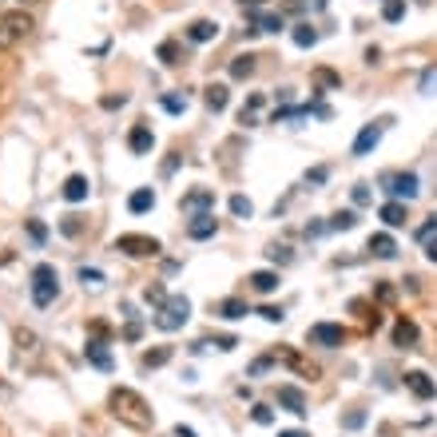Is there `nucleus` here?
<instances>
[{"label":"nucleus","mask_w":437,"mask_h":437,"mask_svg":"<svg viewBox=\"0 0 437 437\" xmlns=\"http://www.w3.org/2000/svg\"><path fill=\"white\" fill-rule=\"evenodd\" d=\"M163 108H167L171 115H179L187 108V100H179V96H163Z\"/></svg>","instance_id":"obj_38"},{"label":"nucleus","mask_w":437,"mask_h":437,"mask_svg":"<svg viewBox=\"0 0 437 437\" xmlns=\"http://www.w3.org/2000/svg\"><path fill=\"white\" fill-rule=\"evenodd\" d=\"M426 259H429V263H437V239H426Z\"/></svg>","instance_id":"obj_49"},{"label":"nucleus","mask_w":437,"mask_h":437,"mask_svg":"<svg viewBox=\"0 0 437 437\" xmlns=\"http://www.w3.org/2000/svg\"><path fill=\"white\" fill-rule=\"evenodd\" d=\"M28 234H32V243H44V239H48V227H44L40 219H28Z\"/></svg>","instance_id":"obj_35"},{"label":"nucleus","mask_w":437,"mask_h":437,"mask_svg":"<svg viewBox=\"0 0 437 437\" xmlns=\"http://www.w3.org/2000/svg\"><path fill=\"white\" fill-rule=\"evenodd\" d=\"M310 80L318 84V88H342V76L338 72H330V68H314V76Z\"/></svg>","instance_id":"obj_30"},{"label":"nucleus","mask_w":437,"mask_h":437,"mask_svg":"<svg viewBox=\"0 0 437 437\" xmlns=\"http://www.w3.org/2000/svg\"><path fill=\"white\" fill-rule=\"evenodd\" d=\"M155 207V191L152 187H135L132 195H127V211L132 215H143V211H152Z\"/></svg>","instance_id":"obj_20"},{"label":"nucleus","mask_w":437,"mask_h":437,"mask_svg":"<svg viewBox=\"0 0 437 437\" xmlns=\"http://www.w3.org/2000/svg\"><path fill=\"white\" fill-rule=\"evenodd\" d=\"M127 147H132L135 155H147L155 147V135H152V127L147 123H135L132 132H127Z\"/></svg>","instance_id":"obj_12"},{"label":"nucleus","mask_w":437,"mask_h":437,"mask_svg":"<svg viewBox=\"0 0 437 437\" xmlns=\"http://www.w3.org/2000/svg\"><path fill=\"white\" fill-rule=\"evenodd\" d=\"M433 231H437V215H433V219H429L426 227H421V231H417V239H429V234H433Z\"/></svg>","instance_id":"obj_48"},{"label":"nucleus","mask_w":437,"mask_h":437,"mask_svg":"<svg viewBox=\"0 0 437 437\" xmlns=\"http://www.w3.org/2000/svg\"><path fill=\"white\" fill-rule=\"evenodd\" d=\"M306 338H310L314 346H326V350H334V346L346 342V326H338V322H314L310 330H306Z\"/></svg>","instance_id":"obj_6"},{"label":"nucleus","mask_w":437,"mask_h":437,"mask_svg":"<svg viewBox=\"0 0 437 437\" xmlns=\"http://www.w3.org/2000/svg\"><path fill=\"white\" fill-rule=\"evenodd\" d=\"M187 318H191V302H187L183 295H175V298H167V302L159 306V314H155V326H159V330H179Z\"/></svg>","instance_id":"obj_4"},{"label":"nucleus","mask_w":437,"mask_h":437,"mask_svg":"<svg viewBox=\"0 0 437 437\" xmlns=\"http://www.w3.org/2000/svg\"><path fill=\"white\" fill-rule=\"evenodd\" d=\"M263 108H266V96L254 92L251 100L243 103V112H239V123H243V127H259V115H263Z\"/></svg>","instance_id":"obj_16"},{"label":"nucleus","mask_w":437,"mask_h":437,"mask_svg":"<svg viewBox=\"0 0 437 437\" xmlns=\"http://www.w3.org/2000/svg\"><path fill=\"white\" fill-rule=\"evenodd\" d=\"M179 207L191 211V215H207L215 207V191H211V187H195V191H187L183 199H179Z\"/></svg>","instance_id":"obj_7"},{"label":"nucleus","mask_w":437,"mask_h":437,"mask_svg":"<svg viewBox=\"0 0 437 437\" xmlns=\"http://www.w3.org/2000/svg\"><path fill=\"white\" fill-rule=\"evenodd\" d=\"M115 251H123L127 259H155L163 246L152 234H120V239H115Z\"/></svg>","instance_id":"obj_5"},{"label":"nucleus","mask_w":437,"mask_h":437,"mask_svg":"<svg viewBox=\"0 0 437 437\" xmlns=\"http://www.w3.org/2000/svg\"><path fill=\"white\" fill-rule=\"evenodd\" d=\"M12 4H36V0H12Z\"/></svg>","instance_id":"obj_52"},{"label":"nucleus","mask_w":437,"mask_h":437,"mask_svg":"<svg viewBox=\"0 0 437 437\" xmlns=\"http://www.w3.org/2000/svg\"><path fill=\"white\" fill-rule=\"evenodd\" d=\"M326 167H314V171H306V183H326Z\"/></svg>","instance_id":"obj_45"},{"label":"nucleus","mask_w":437,"mask_h":437,"mask_svg":"<svg viewBox=\"0 0 437 437\" xmlns=\"http://www.w3.org/2000/svg\"><path fill=\"white\" fill-rule=\"evenodd\" d=\"M370 254H374V259H394V254H397L394 234H386V231L370 234Z\"/></svg>","instance_id":"obj_19"},{"label":"nucleus","mask_w":437,"mask_h":437,"mask_svg":"<svg viewBox=\"0 0 437 437\" xmlns=\"http://www.w3.org/2000/svg\"><path fill=\"white\" fill-rule=\"evenodd\" d=\"M278 406H286L290 414L302 417V414H306V397H302V390H298V386H278Z\"/></svg>","instance_id":"obj_14"},{"label":"nucleus","mask_w":437,"mask_h":437,"mask_svg":"<svg viewBox=\"0 0 437 437\" xmlns=\"http://www.w3.org/2000/svg\"><path fill=\"white\" fill-rule=\"evenodd\" d=\"M103 108H108V112H115V108H123V103H127V96H103Z\"/></svg>","instance_id":"obj_43"},{"label":"nucleus","mask_w":437,"mask_h":437,"mask_svg":"<svg viewBox=\"0 0 437 437\" xmlns=\"http://www.w3.org/2000/svg\"><path fill=\"white\" fill-rule=\"evenodd\" d=\"M406 16V0H382V21H402Z\"/></svg>","instance_id":"obj_29"},{"label":"nucleus","mask_w":437,"mask_h":437,"mask_svg":"<svg viewBox=\"0 0 437 437\" xmlns=\"http://www.w3.org/2000/svg\"><path fill=\"white\" fill-rule=\"evenodd\" d=\"M437 88V68H426L421 72V92H433Z\"/></svg>","instance_id":"obj_39"},{"label":"nucleus","mask_w":437,"mask_h":437,"mask_svg":"<svg viewBox=\"0 0 437 437\" xmlns=\"http://www.w3.org/2000/svg\"><path fill=\"white\" fill-rule=\"evenodd\" d=\"M271 259H275V263H290V246H271Z\"/></svg>","instance_id":"obj_42"},{"label":"nucleus","mask_w":437,"mask_h":437,"mask_svg":"<svg viewBox=\"0 0 437 437\" xmlns=\"http://www.w3.org/2000/svg\"><path fill=\"white\" fill-rule=\"evenodd\" d=\"M342 426H346V429H362V426H366V414H362V409H354V414L342 417Z\"/></svg>","instance_id":"obj_36"},{"label":"nucleus","mask_w":437,"mask_h":437,"mask_svg":"<svg viewBox=\"0 0 437 437\" xmlns=\"http://www.w3.org/2000/svg\"><path fill=\"white\" fill-rule=\"evenodd\" d=\"M175 437H195V429H187V426H175Z\"/></svg>","instance_id":"obj_50"},{"label":"nucleus","mask_w":437,"mask_h":437,"mask_svg":"<svg viewBox=\"0 0 437 437\" xmlns=\"http://www.w3.org/2000/svg\"><path fill=\"white\" fill-rule=\"evenodd\" d=\"M358 227V215L354 211H338L330 223H326V231H354Z\"/></svg>","instance_id":"obj_27"},{"label":"nucleus","mask_w":437,"mask_h":437,"mask_svg":"<svg viewBox=\"0 0 437 437\" xmlns=\"http://www.w3.org/2000/svg\"><path fill=\"white\" fill-rule=\"evenodd\" d=\"M374 298L390 306V302H394V286H390V283H378V286H374Z\"/></svg>","instance_id":"obj_37"},{"label":"nucleus","mask_w":437,"mask_h":437,"mask_svg":"<svg viewBox=\"0 0 437 437\" xmlns=\"http://www.w3.org/2000/svg\"><path fill=\"white\" fill-rule=\"evenodd\" d=\"M16 346H21V350H16V358H21V362H24V354H28V362L40 354V342H36V334H32V330H16Z\"/></svg>","instance_id":"obj_25"},{"label":"nucleus","mask_w":437,"mask_h":437,"mask_svg":"<svg viewBox=\"0 0 437 437\" xmlns=\"http://www.w3.org/2000/svg\"><path fill=\"white\" fill-rule=\"evenodd\" d=\"M246 283H251L254 295H275V290H278V271H254Z\"/></svg>","instance_id":"obj_18"},{"label":"nucleus","mask_w":437,"mask_h":437,"mask_svg":"<svg viewBox=\"0 0 437 437\" xmlns=\"http://www.w3.org/2000/svg\"><path fill=\"white\" fill-rule=\"evenodd\" d=\"M406 390L414 397H421V402H429V397H437V386H433V378L421 374V370H414V374H406Z\"/></svg>","instance_id":"obj_11"},{"label":"nucleus","mask_w":437,"mask_h":437,"mask_svg":"<svg viewBox=\"0 0 437 437\" xmlns=\"http://www.w3.org/2000/svg\"><path fill=\"white\" fill-rule=\"evenodd\" d=\"M219 36V24L215 21H195L191 28H187V40L191 44H207V40H215Z\"/></svg>","instance_id":"obj_21"},{"label":"nucleus","mask_w":437,"mask_h":437,"mask_svg":"<svg viewBox=\"0 0 437 437\" xmlns=\"http://www.w3.org/2000/svg\"><path fill=\"white\" fill-rule=\"evenodd\" d=\"M147 302H167V295H163V286H147Z\"/></svg>","instance_id":"obj_46"},{"label":"nucleus","mask_w":437,"mask_h":437,"mask_svg":"<svg viewBox=\"0 0 437 437\" xmlns=\"http://www.w3.org/2000/svg\"><path fill=\"white\" fill-rule=\"evenodd\" d=\"M295 44H298V48H314V44H318V32L310 28V24H295Z\"/></svg>","instance_id":"obj_31"},{"label":"nucleus","mask_w":437,"mask_h":437,"mask_svg":"<svg viewBox=\"0 0 437 437\" xmlns=\"http://www.w3.org/2000/svg\"><path fill=\"white\" fill-rule=\"evenodd\" d=\"M382 132H386V120L382 123H366L362 132H358V140H354V155H370L382 143Z\"/></svg>","instance_id":"obj_8"},{"label":"nucleus","mask_w":437,"mask_h":437,"mask_svg":"<svg viewBox=\"0 0 437 437\" xmlns=\"http://www.w3.org/2000/svg\"><path fill=\"white\" fill-rule=\"evenodd\" d=\"M84 354H88V362H92L96 370H103V374L112 370V354H108V346H103L100 338H92V342L84 346Z\"/></svg>","instance_id":"obj_17"},{"label":"nucleus","mask_w":437,"mask_h":437,"mask_svg":"<svg viewBox=\"0 0 437 437\" xmlns=\"http://www.w3.org/2000/svg\"><path fill=\"white\" fill-rule=\"evenodd\" d=\"M60 231H64V234H80V223H76V215H68V219H64Z\"/></svg>","instance_id":"obj_47"},{"label":"nucleus","mask_w":437,"mask_h":437,"mask_svg":"<svg viewBox=\"0 0 437 437\" xmlns=\"http://www.w3.org/2000/svg\"><path fill=\"white\" fill-rule=\"evenodd\" d=\"M417 338H421V330H417L414 318H397V322H394V346H397V350H414Z\"/></svg>","instance_id":"obj_9"},{"label":"nucleus","mask_w":437,"mask_h":437,"mask_svg":"<svg viewBox=\"0 0 437 437\" xmlns=\"http://www.w3.org/2000/svg\"><path fill=\"white\" fill-rule=\"evenodd\" d=\"M259 314H263L266 322H283V318H286V314H283V306H263Z\"/></svg>","instance_id":"obj_40"},{"label":"nucleus","mask_w":437,"mask_h":437,"mask_svg":"<svg viewBox=\"0 0 437 437\" xmlns=\"http://www.w3.org/2000/svg\"><path fill=\"white\" fill-rule=\"evenodd\" d=\"M386 183H390L386 191H390V195H397V203H402V199L409 203V199L417 195V175H414V171H406V175H390Z\"/></svg>","instance_id":"obj_10"},{"label":"nucleus","mask_w":437,"mask_h":437,"mask_svg":"<svg viewBox=\"0 0 437 437\" xmlns=\"http://www.w3.org/2000/svg\"><path fill=\"white\" fill-rule=\"evenodd\" d=\"M88 175H68V179H64V199H68V203H84V199H88Z\"/></svg>","instance_id":"obj_15"},{"label":"nucleus","mask_w":437,"mask_h":437,"mask_svg":"<svg viewBox=\"0 0 437 437\" xmlns=\"http://www.w3.org/2000/svg\"><path fill=\"white\" fill-rule=\"evenodd\" d=\"M147 370H159V366H167L171 362V346H155V350H143V358H140Z\"/></svg>","instance_id":"obj_26"},{"label":"nucleus","mask_w":437,"mask_h":437,"mask_svg":"<svg viewBox=\"0 0 437 437\" xmlns=\"http://www.w3.org/2000/svg\"><path fill=\"white\" fill-rule=\"evenodd\" d=\"M231 215H239V219H251V215H254V203L246 199V195H231Z\"/></svg>","instance_id":"obj_32"},{"label":"nucleus","mask_w":437,"mask_h":437,"mask_svg":"<svg viewBox=\"0 0 437 437\" xmlns=\"http://www.w3.org/2000/svg\"><path fill=\"white\" fill-rule=\"evenodd\" d=\"M56 295H60V275H56V266H48V263L32 266V302L52 306Z\"/></svg>","instance_id":"obj_2"},{"label":"nucleus","mask_w":437,"mask_h":437,"mask_svg":"<svg viewBox=\"0 0 437 437\" xmlns=\"http://www.w3.org/2000/svg\"><path fill=\"white\" fill-rule=\"evenodd\" d=\"M254 421H259V426H271V421H275V414H271L266 406H254Z\"/></svg>","instance_id":"obj_41"},{"label":"nucleus","mask_w":437,"mask_h":437,"mask_svg":"<svg viewBox=\"0 0 437 437\" xmlns=\"http://www.w3.org/2000/svg\"><path fill=\"white\" fill-rule=\"evenodd\" d=\"M159 60L167 64V68H171V64H179V44H175V40H163V44H159Z\"/></svg>","instance_id":"obj_33"},{"label":"nucleus","mask_w":437,"mask_h":437,"mask_svg":"<svg viewBox=\"0 0 437 437\" xmlns=\"http://www.w3.org/2000/svg\"><path fill=\"white\" fill-rule=\"evenodd\" d=\"M251 72H254V56H251V52H246V56H234V60H231V76H234V80H246Z\"/></svg>","instance_id":"obj_28"},{"label":"nucleus","mask_w":437,"mask_h":437,"mask_svg":"<svg viewBox=\"0 0 437 437\" xmlns=\"http://www.w3.org/2000/svg\"><path fill=\"white\" fill-rule=\"evenodd\" d=\"M80 278H84V286H88V283H92V286H100V283H103V275H100V271H88V266L80 271Z\"/></svg>","instance_id":"obj_44"},{"label":"nucleus","mask_w":437,"mask_h":437,"mask_svg":"<svg viewBox=\"0 0 437 437\" xmlns=\"http://www.w3.org/2000/svg\"><path fill=\"white\" fill-rule=\"evenodd\" d=\"M219 231V223H215V215H191V223H187V234H191L195 243H203V239H211V234Z\"/></svg>","instance_id":"obj_13"},{"label":"nucleus","mask_w":437,"mask_h":437,"mask_svg":"<svg viewBox=\"0 0 437 437\" xmlns=\"http://www.w3.org/2000/svg\"><path fill=\"white\" fill-rule=\"evenodd\" d=\"M32 32V16L28 12H0V52L16 48Z\"/></svg>","instance_id":"obj_3"},{"label":"nucleus","mask_w":437,"mask_h":437,"mask_svg":"<svg viewBox=\"0 0 437 437\" xmlns=\"http://www.w3.org/2000/svg\"><path fill=\"white\" fill-rule=\"evenodd\" d=\"M378 215H382V223H386V227H406V219H409V215H406V203H397V199H390V203L382 207Z\"/></svg>","instance_id":"obj_23"},{"label":"nucleus","mask_w":437,"mask_h":437,"mask_svg":"<svg viewBox=\"0 0 437 437\" xmlns=\"http://www.w3.org/2000/svg\"><path fill=\"white\" fill-rule=\"evenodd\" d=\"M283 28V16H254V32H278Z\"/></svg>","instance_id":"obj_34"},{"label":"nucleus","mask_w":437,"mask_h":437,"mask_svg":"<svg viewBox=\"0 0 437 437\" xmlns=\"http://www.w3.org/2000/svg\"><path fill=\"white\" fill-rule=\"evenodd\" d=\"M215 314H219V318H227V322H234V318L251 314V310H246V302H243V298H223V302L215 306Z\"/></svg>","instance_id":"obj_24"},{"label":"nucleus","mask_w":437,"mask_h":437,"mask_svg":"<svg viewBox=\"0 0 437 437\" xmlns=\"http://www.w3.org/2000/svg\"><path fill=\"white\" fill-rule=\"evenodd\" d=\"M278 437H306V433H302V429H283Z\"/></svg>","instance_id":"obj_51"},{"label":"nucleus","mask_w":437,"mask_h":437,"mask_svg":"<svg viewBox=\"0 0 437 437\" xmlns=\"http://www.w3.org/2000/svg\"><path fill=\"white\" fill-rule=\"evenodd\" d=\"M108 406H112L115 421H123V426H132V429H152V421H155L152 406L127 386H115L112 394H108Z\"/></svg>","instance_id":"obj_1"},{"label":"nucleus","mask_w":437,"mask_h":437,"mask_svg":"<svg viewBox=\"0 0 437 437\" xmlns=\"http://www.w3.org/2000/svg\"><path fill=\"white\" fill-rule=\"evenodd\" d=\"M203 103L211 108V112H223L227 103H231V92H227V84H211L203 92Z\"/></svg>","instance_id":"obj_22"}]
</instances>
